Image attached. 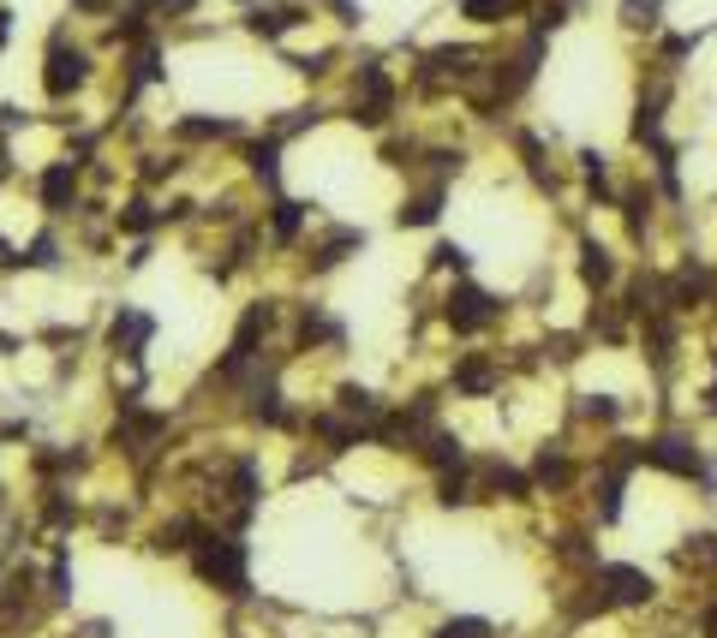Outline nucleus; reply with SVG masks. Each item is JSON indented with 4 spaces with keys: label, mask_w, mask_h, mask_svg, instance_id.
<instances>
[{
    "label": "nucleus",
    "mask_w": 717,
    "mask_h": 638,
    "mask_svg": "<svg viewBox=\"0 0 717 638\" xmlns=\"http://www.w3.org/2000/svg\"><path fill=\"white\" fill-rule=\"evenodd\" d=\"M84 78H91V54H84V49H66V36H54V49H49V72H42V84H49V96H66V91H78Z\"/></svg>",
    "instance_id": "20e7f679"
},
{
    "label": "nucleus",
    "mask_w": 717,
    "mask_h": 638,
    "mask_svg": "<svg viewBox=\"0 0 717 638\" xmlns=\"http://www.w3.org/2000/svg\"><path fill=\"white\" fill-rule=\"evenodd\" d=\"M198 573L210 578V585H222L228 597H245V549L240 538H198Z\"/></svg>",
    "instance_id": "f257e3e1"
},
{
    "label": "nucleus",
    "mask_w": 717,
    "mask_h": 638,
    "mask_svg": "<svg viewBox=\"0 0 717 638\" xmlns=\"http://www.w3.org/2000/svg\"><path fill=\"white\" fill-rule=\"evenodd\" d=\"M299 221H305V210H299V203H275V240H294V233H299Z\"/></svg>",
    "instance_id": "2eb2a0df"
},
{
    "label": "nucleus",
    "mask_w": 717,
    "mask_h": 638,
    "mask_svg": "<svg viewBox=\"0 0 717 638\" xmlns=\"http://www.w3.org/2000/svg\"><path fill=\"white\" fill-rule=\"evenodd\" d=\"M449 329L455 334H485L491 322H503V299H491L485 287H473V280H461V287H449V305H443Z\"/></svg>",
    "instance_id": "7ed1b4c3"
},
{
    "label": "nucleus",
    "mask_w": 717,
    "mask_h": 638,
    "mask_svg": "<svg viewBox=\"0 0 717 638\" xmlns=\"http://www.w3.org/2000/svg\"><path fill=\"white\" fill-rule=\"evenodd\" d=\"M503 389V359H491V352H473V359L455 364V394L466 400H485Z\"/></svg>",
    "instance_id": "39448f33"
},
{
    "label": "nucleus",
    "mask_w": 717,
    "mask_h": 638,
    "mask_svg": "<svg viewBox=\"0 0 717 638\" xmlns=\"http://www.w3.org/2000/svg\"><path fill=\"white\" fill-rule=\"evenodd\" d=\"M150 334H156V322H150V317H138V310H120V317H114V329H108L114 352H126V359H138Z\"/></svg>",
    "instance_id": "9d476101"
},
{
    "label": "nucleus",
    "mask_w": 717,
    "mask_h": 638,
    "mask_svg": "<svg viewBox=\"0 0 717 638\" xmlns=\"http://www.w3.org/2000/svg\"><path fill=\"white\" fill-rule=\"evenodd\" d=\"M72 198H78V173H72V161H54L42 173V210L61 215V210H72Z\"/></svg>",
    "instance_id": "1a4fd4ad"
},
{
    "label": "nucleus",
    "mask_w": 717,
    "mask_h": 638,
    "mask_svg": "<svg viewBox=\"0 0 717 638\" xmlns=\"http://www.w3.org/2000/svg\"><path fill=\"white\" fill-rule=\"evenodd\" d=\"M568 483H574V459H568L562 442H545V448L533 454V489H550V496H562Z\"/></svg>",
    "instance_id": "423d86ee"
},
{
    "label": "nucleus",
    "mask_w": 717,
    "mask_h": 638,
    "mask_svg": "<svg viewBox=\"0 0 717 638\" xmlns=\"http://www.w3.org/2000/svg\"><path fill=\"white\" fill-rule=\"evenodd\" d=\"M580 280L604 299V293H616V280H622V269H616V257H610V245H598V240H580Z\"/></svg>",
    "instance_id": "0eeeda50"
},
{
    "label": "nucleus",
    "mask_w": 717,
    "mask_h": 638,
    "mask_svg": "<svg viewBox=\"0 0 717 638\" xmlns=\"http://www.w3.org/2000/svg\"><path fill=\"white\" fill-rule=\"evenodd\" d=\"M78 638H108V627H84Z\"/></svg>",
    "instance_id": "a211bd4d"
},
{
    "label": "nucleus",
    "mask_w": 717,
    "mask_h": 638,
    "mask_svg": "<svg viewBox=\"0 0 717 638\" xmlns=\"http://www.w3.org/2000/svg\"><path fill=\"white\" fill-rule=\"evenodd\" d=\"M443 203H449V185L443 180H424L413 198L401 203V215H394V221H401V227H431V221L443 215Z\"/></svg>",
    "instance_id": "6e6552de"
},
{
    "label": "nucleus",
    "mask_w": 717,
    "mask_h": 638,
    "mask_svg": "<svg viewBox=\"0 0 717 638\" xmlns=\"http://www.w3.org/2000/svg\"><path fill=\"white\" fill-rule=\"evenodd\" d=\"M592 578H598V591H604L610 608H646V603H657V578L646 567H634V561H604Z\"/></svg>",
    "instance_id": "f03ea898"
},
{
    "label": "nucleus",
    "mask_w": 717,
    "mask_h": 638,
    "mask_svg": "<svg viewBox=\"0 0 717 638\" xmlns=\"http://www.w3.org/2000/svg\"><path fill=\"white\" fill-rule=\"evenodd\" d=\"M657 24H664V0H622V31H657Z\"/></svg>",
    "instance_id": "f8f14e48"
},
{
    "label": "nucleus",
    "mask_w": 717,
    "mask_h": 638,
    "mask_svg": "<svg viewBox=\"0 0 717 638\" xmlns=\"http://www.w3.org/2000/svg\"><path fill=\"white\" fill-rule=\"evenodd\" d=\"M568 7H574V0H568Z\"/></svg>",
    "instance_id": "6ab92c4d"
},
{
    "label": "nucleus",
    "mask_w": 717,
    "mask_h": 638,
    "mask_svg": "<svg viewBox=\"0 0 717 638\" xmlns=\"http://www.w3.org/2000/svg\"><path fill=\"white\" fill-rule=\"evenodd\" d=\"M156 7H162V12H192L198 0H156Z\"/></svg>",
    "instance_id": "f3484780"
},
{
    "label": "nucleus",
    "mask_w": 717,
    "mask_h": 638,
    "mask_svg": "<svg viewBox=\"0 0 717 638\" xmlns=\"http://www.w3.org/2000/svg\"><path fill=\"white\" fill-rule=\"evenodd\" d=\"M436 638H491V620H473V615L443 620V627H436Z\"/></svg>",
    "instance_id": "4468645a"
},
{
    "label": "nucleus",
    "mask_w": 717,
    "mask_h": 638,
    "mask_svg": "<svg viewBox=\"0 0 717 638\" xmlns=\"http://www.w3.org/2000/svg\"><path fill=\"white\" fill-rule=\"evenodd\" d=\"M228 131H233L228 120H186L180 138H228Z\"/></svg>",
    "instance_id": "dca6fc26"
},
{
    "label": "nucleus",
    "mask_w": 717,
    "mask_h": 638,
    "mask_svg": "<svg viewBox=\"0 0 717 638\" xmlns=\"http://www.w3.org/2000/svg\"><path fill=\"white\" fill-rule=\"evenodd\" d=\"M526 0H461V19L466 24H508Z\"/></svg>",
    "instance_id": "9b49d317"
},
{
    "label": "nucleus",
    "mask_w": 717,
    "mask_h": 638,
    "mask_svg": "<svg viewBox=\"0 0 717 638\" xmlns=\"http://www.w3.org/2000/svg\"><path fill=\"white\" fill-rule=\"evenodd\" d=\"M275 156H282V143H252V173H257V180L263 185H275Z\"/></svg>",
    "instance_id": "ddd939ff"
}]
</instances>
